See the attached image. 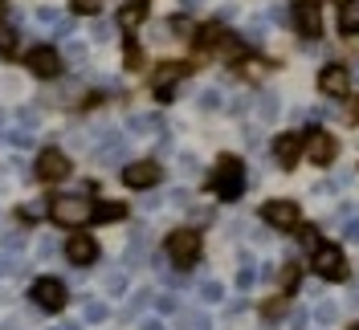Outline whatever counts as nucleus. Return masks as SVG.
Masks as SVG:
<instances>
[{
	"mask_svg": "<svg viewBox=\"0 0 359 330\" xmlns=\"http://www.w3.org/2000/svg\"><path fill=\"white\" fill-rule=\"evenodd\" d=\"M163 249H168V257H172L180 269H188V265H196V257H201V233H196V228H176Z\"/></svg>",
	"mask_w": 359,
	"mask_h": 330,
	"instance_id": "7ed1b4c3",
	"label": "nucleus"
},
{
	"mask_svg": "<svg viewBox=\"0 0 359 330\" xmlns=\"http://www.w3.org/2000/svg\"><path fill=\"white\" fill-rule=\"evenodd\" d=\"M339 29H343V33H359V0H343V8H339Z\"/></svg>",
	"mask_w": 359,
	"mask_h": 330,
	"instance_id": "f3484780",
	"label": "nucleus"
},
{
	"mask_svg": "<svg viewBox=\"0 0 359 330\" xmlns=\"http://www.w3.org/2000/svg\"><path fill=\"white\" fill-rule=\"evenodd\" d=\"M282 286H286V289L298 286V265H286V269H282Z\"/></svg>",
	"mask_w": 359,
	"mask_h": 330,
	"instance_id": "a878e982",
	"label": "nucleus"
},
{
	"mask_svg": "<svg viewBox=\"0 0 359 330\" xmlns=\"http://www.w3.org/2000/svg\"><path fill=\"white\" fill-rule=\"evenodd\" d=\"M318 90H323L327 98H343V94L351 90V69H343V66H327L323 74H318Z\"/></svg>",
	"mask_w": 359,
	"mask_h": 330,
	"instance_id": "f8f14e48",
	"label": "nucleus"
},
{
	"mask_svg": "<svg viewBox=\"0 0 359 330\" xmlns=\"http://www.w3.org/2000/svg\"><path fill=\"white\" fill-rule=\"evenodd\" d=\"M262 220L273 224V228H294L298 224V204L294 200H269V204H262Z\"/></svg>",
	"mask_w": 359,
	"mask_h": 330,
	"instance_id": "9b49d317",
	"label": "nucleus"
},
{
	"mask_svg": "<svg viewBox=\"0 0 359 330\" xmlns=\"http://www.w3.org/2000/svg\"><path fill=\"white\" fill-rule=\"evenodd\" d=\"M184 74H188V66H180V62H168V66H159V74H156V94L163 98V102L172 98V86H176Z\"/></svg>",
	"mask_w": 359,
	"mask_h": 330,
	"instance_id": "2eb2a0df",
	"label": "nucleus"
},
{
	"mask_svg": "<svg viewBox=\"0 0 359 330\" xmlns=\"http://www.w3.org/2000/svg\"><path fill=\"white\" fill-rule=\"evenodd\" d=\"M143 17H147V4H143V0H127L123 13H118V25H123V29H135Z\"/></svg>",
	"mask_w": 359,
	"mask_h": 330,
	"instance_id": "dca6fc26",
	"label": "nucleus"
},
{
	"mask_svg": "<svg viewBox=\"0 0 359 330\" xmlns=\"http://www.w3.org/2000/svg\"><path fill=\"white\" fill-rule=\"evenodd\" d=\"M37 21H45V25H57V29H62V25H66V17H62L57 8H41V13H37Z\"/></svg>",
	"mask_w": 359,
	"mask_h": 330,
	"instance_id": "b1692460",
	"label": "nucleus"
},
{
	"mask_svg": "<svg viewBox=\"0 0 359 330\" xmlns=\"http://www.w3.org/2000/svg\"><path fill=\"white\" fill-rule=\"evenodd\" d=\"M351 118H355V123H359V102H355V106H351Z\"/></svg>",
	"mask_w": 359,
	"mask_h": 330,
	"instance_id": "e433bc0d",
	"label": "nucleus"
},
{
	"mask_svg": "<svg viewBox=\"0 0 359 330\" xmlns=\"http://www.w3.org/2000/svg\"><path fill=\"white\" fill-rule=\"evenodd\" d=\"M21 123H25V127H29V123L37 127V110H29V106H25V110H21Z\"/></svg>",
	"mask_w": 359,
	"mask_h": 330,
	"instance_id": "72a5a7b5",
	"label": "nucleus"
},
{
	"mask_svg": "<svg viewBox=\"0 0 359 330\" xmlns=\"http://www.w3.org/2000/svg\"><path fill=\"white\" fill-rule=\"evenodd\" d=\"M66 57H69V62H82V57H86V49H82L78 41H69L66 45Z\"/></svg>",
	"mask_w": 359,
	"mask_h": 330,
	"instance_id": "bb28decb",
	"label": "nucleus"
},
{
	"mask_svg": "<svg viewBox=\"0 0 359 330\" xmlns=\"http://www.w3.org/2000/svg\"><path fill=\"white\" fill-rule=\"evenodd\" d=\"M172 29H176V33H192V21H188V17H176V21H172Z\"/></svg>",
	"mask_w": 359,
	"mask_h": 330,
	"instance_id": "2f4dec72",
	"label": "nucleus"
},
{
	"mask_svg": "<svg viewBox=\"0 0 359 330\" xmlns=\"http://www.w3.org/2000/svg\"><path fill=\"white\" fill-rule=\"evenodd\" d=\"M62 330H78V326H62Z\"/></svg>",
	"mask_w": 359,
	"mask_h": 330,
	"instance_id": "4c0bfd02",
	"label": "nucleus"
},
{
	"mask_svg": "<svg viewBox=\"0 0 359 330\" xmlns=\"http://www.w3.org/2000/svg\"><path fill=\"white\" fill-rule=\"evenodd\" d=\"M17 49V33L13 29H0V53H13Z\"/></svg>",
	"mask_w": 359,
	"mask_h": 330,
	"instance_id": "393cba45",
	"label": "nucleus"
},
{
	"mask_svg": "<svg viewBox=\"0 0 359 330\" xmlns=\"http://www.w3.org/2000/svg\"><path fill=\"white\" fill-rule=\"evenodd\" d=\"M257 114H262V118H273V114H278V98H273V94H262V102H257Z\"/></svg>",
	"mask_w": 359,
	"mask_h": 330,
	"instance_id": "4be33fe9",
	"label": "nucleus"
},
{
	"mask_svg": "<svg viewBox=\"0 0 359 330\" xmlns=\"http://www.w3.org/2000/svg\"><path fill=\"white\" fill-rule=\"evenodd\" d=\"M86 318H94V322H102V318H107V306H98V302H90V306H86Z\"/></svg>",
	"mask_w": 359,
	"mask_h": 330,
	"instance_id": "c85d7f7f",
	"label": "nucleus"
},
{
	"mask_svg": "<svg viewBox=\"0 0 359 330\" xmlns=\"http://www.w3.org/2000/svg\"><path fill=\"white\" fill-rule=\"evenodd\" d=\"M159 176H163V167H159L156 159H139L131 167H123V184L127 188H156Z\"/></svg>",
	"mask_w": 359,
	"mask_h": 330,
	"instance_id": "6e6552de",
	"label": "nucleus"
},
{
	"mask_svg": "<svg viewBox=\"0 0 359 330\" xmlns=\"http://www.w3.org/2000/svg\"><path fill=\"white\" fill-rule=\"evenodd\" d=\"M29 298H33L41 310H62L69 302L66 286H62L57 277H37V282H33V289H29Z\"/></svg>",
	"mask_w": 359,
	"mask_h": 330,
	"instance_id": "39448f33",
	"label": "nucleus"
},
{
	"mask_svg": "<svg viewBox=\"0 0 359 330\" xmlns=\"http://www.w3.org/2000/svg\"><path fill=\"white\" fill-rule=\"evenodd\" d=\"M66 257L74 265H94L98 261V241L90 233H69L66 237Z\"/></svg>",
	"mask_w": 359,
	"mask_h": 330,
	"instance_id": "9d476101",
	"label": "nucleus"
},
{
	"mask_svg": "<svg viewBox=\"0 0 359 330\" xmlns=\"http://www.w3.org/2000/svg\"><path fill=\"white\" fill-rule=\"evenodd\" d=\"M123 212H127L123 204H98L90 220H98V224H111V220H123Z\"/></svg>",
	"mask_w": 359,
	"mask_h": 330,
	"instance_id": "a211bd4d",
	"label": "nucleus"
},
{
	"mask_svg": "<svg viewBox=\"0 0 359 330\" xmlns=\"http://www.w3.org/2000/svg\"><path fill=\"white\" fill-rule=\"evenodd\" d=\"M4 249H21V233H4Z\"/></svg>",
	"mask_w": 359,
	"mask_h": 330,
	"instance_id": "473e14b6",
	"label": "nucleus"
},
{
	"mask_svg": "<svg viewBox=\"0 0 359 330\" xmlns=\"http://www.w3.org/2000/svg\"><path fill=\"white\" fill-rule=\"evenodd\" d=\"M355 74H359V69H355Z\"/></svg>",
	"mask_w": 359,
	"mask_h": 330,
	"instance_id": "58836bf2",
	"label": "nucleus"
},
{
	"mask_svg": "<svg viewBox=\"0 0 359 330\" xmlns=\"http://www.w3.org/2000/svg\"><path fill=\"white\" fill-rule=\"evenodd\" d=\"M127 127H131V135H139V131L159 127V118H156V114H131V123H127Z\"/></svg>",
	"mask_w": 359,
	"mask_h": 330,
	"instance_id": "6ab92c4d",
	"label": "nucleus"
},
{
	"mask_svg": "<svg viewBox=\"0 0 359 330\" xmlns=\"http://www.w3.org/2000/svg\"><path fill=\"white\" fill-rule=\"evenodd\" d=\"M201 106L204 110H217V106H221V94H217V90H208V94L201 98Z\"/></svg>",
	"mask_w": 359,
	"mask_h": 330,
	"instance_id": "cd10ccee",
	"label": "nucleus"
},
{
	"mask_svg": "<svg viewBox=\"0 0 359 330\" xmlns=\"http://www.w3.org/2000/svg\"><path fill=\"white\" fill-rule=\"evenodd\" d=\"M298 241L306 245V249H318V228H314V224H302V228H298Z\"/></svg>",
	"mask_w": 359,
	"mask_h": 330,
	"instance_id": "412c9836",
	"label": "nucleus"
},
{
	"mask_svg": "<svg viewBox=\"0 0 359 330\" xmlns=\"http://www.w3.org/2000/svg\"><path fill=\"white\" fill-rule=\"evenodd\" d=\"M49 216H53V224H62V228H78V224H90L94 204L86 196H53L49 200Z\"/></svg>",
	"mask_w": 359,
	"mask_h": 330,
	"instance_id": "f03ea898",
	"label": "nucleus"
},
{
	"mask_svg": "<svg viewBox=\"0 0 359 330\" xmlns=\"http://www.w3.org/2000/svg\"><path fill=\"white\" fill-rule=\"evenodd\" d=\"M139 62H143V53H139L131 41H127V66H139Z\"/></svg>",
	"mask_w": 359,
	"mask_h": 330,
	"instance_id": "7c9ffc66",
	"label": "nucleus"
},
{
	"mask_svg": "<svg viewBox=\"0 0 359 330\" xmlns=\"http://www.w3.org/2000/svg\"><path fill=\"white\" fill-rule=\"evenodd\" d=\"M298 155H302V135L298 131H286V135L273 139V159H278V167H294Z\"/></svg>",
	"mask_w": 359,
	"mask_h": 330,
	"instance_id": "ddd939ff",
	"label": "nucleus"
},
{
	"mask_svg": "<svg viewBox=\"0 0 359 330\" xmlns=\"http://www.w3.org/2000/svg\"><path fill=\"white\" fill-rule=\"evenodd\" d=\"M314 273L327 277V282H347V257L335 245H318L314 249Z\"/></svg>",
	"mask_w": 359,
	"mask_h": 330,
	"instance_id": "20e7f679",
	"label": "nucleus"
},
{
	"mask_svg": "<svg viewBox=\"0 0 359 330\" xmlns=\"http://www.w3.org/2000/svg\"><path fill=\"white\" fill-rule=\"evenodd\" d=\"M208 188L221 200H237L241 188H245V163L233 159V155H224L221 163H217V172H212V179H208Z\"/></svg>",
	"mask_w": 359,
	"mask_h": 330,
	"instance_id": "f257e3e1",
	"label": "nucleus"
},
{
	"mask_svg": "<svg viewBox=\"0 0 359 330\" xmlns=\"http://www.w3.org/2000/svg\"><path fill=\"white\" fill-rule=\"evenodd\" d=\"M78 13H86V17H94V13H102V0H69Z\"/></svg>",
	"mask_w": 359,
	"mask_h": 330,
	"instance_id": "5701e85b",
	"label": "nucleus"
},
{
	"mask_svg": "<svg viewBox=\"0 0 359 330\" xmlns=\"http://www.w3.org/2000/svg\"><path fill=\"white\" fill-rule=\"evenodd\" d=\"M4 17H8V0H0V21H4Z\"/></svg>",
	"mask_w": 359,
	"mask_h": 330,
	"instance_id": "c9c22d12",
	"label": "nucleus"
},
{
	"mask_svg": "<svg viewBox=\"0 0 359 330\" xmlns=\"http://www.w3.org/2000/svg\"><path fill=\"white\" fill-rule=\"evenodd\" d=\"M25 62H29V69H33L37 78H45V82L62 74V53H57V49H49V45H37V49H29V57H25Z\"/></svg>",
	"mask_w": 359,
	"mask_h": 330,
	"instance_id": "423d86ee",
	"label": "nucleus"
},
{
	"mask_svg": "<svg viewBox=\"0 0 359 330\" xmlns=\"http://www.w3.org/2000/svg\"><path fill=\"white\" fill-rule=\"evenodd\" d=\"M294 29L302 37H318L323 33V13L314 0H294Z\"/></svg>",
	"mask_w": 359,
	"mask_h": 330,
	"instance_id": "1a4fd4ad",
	"label": "nucleus"
},
{
	"mask_svg": "<svg viewBox=\"0 0 359 330\" xmlns=\"http://www.w3.org/2000/svg\"><path fill=\"white\" fill-rule=\"evenodd\" d=\"M335 155H339L335 135H327V131H311V159L318 163V167H327V163H331Z\"/></svg>",
	"mask_w": 359,
	"mask_h": 330,
	"instance_id": "4468645a",
	"label": "nucleus"
},
{
	"mask_svg": "<svg viewBox=\"0 0 359 330\" xmlns=\"http://www.w3.org/2000/svg\"><path fill=\"white\" fill-rule=\"evenodd\" d=\"M204 302H221V286H217V282L204 286Z\"/></svg>",
	"mask_w": 359,
	"mask_h": 330,
	"instance_id": "c756f323",
	"label": "nucleus"
},
{
	"mask_svg": "<svg viewBox=\"0 0 359 330\" xmlns=\"http://www.w3.org/2000/svg\"><path fill=\"white\" fill-rule=\"evenodd\" d=\"M217 41H221V25H204L201 37H196V45H201V49H212Z\"/></svg>",
	"mask_w": 359,
	"mask_h": 330,
	"instance_id": "aec40b11",
	"label": "nucleus"
},
{
	"mask_svg": "<svg viewBox=\"0 0 359 330\" xmlns=\"http://www.w3.org/2000/svg\"><path fill=\"white\" fill-rule=\"evenodd\" d=\"M66 176H69L66 151H57V147H45V151L37 155V179L53 184V179H66Z\"/></svg>",
	"mask_w": 359,
	"mask_h": 330,
	"instance_id": "0eeeda50",
	"label": "nucleus"
},
{
	"mask_svg": "<svg viewBox=\"0 0 359 330\" xmlns=\"http://www.w3.org/2000/svg\"><path fill=\"white\" fill-rule=\"evenodd\" d=\"M347 237H351V241H359V220H351V224H347Z\"/></svg>",
	"mask_w": 359,
	"mask_h": 330,
	"instance_id": "f704fd0d",
	"label": "nucleus"
}]
</instances>
